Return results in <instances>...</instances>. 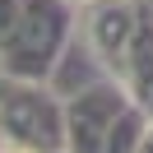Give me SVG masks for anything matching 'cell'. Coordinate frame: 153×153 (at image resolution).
<instances>
[{
    "label": "cell",
    "mask_w": 153,
    "mask_h": 153,
    "mask_svg": "<svg viewBox=\"0 0 153 153\" xmlns=\"http://www.w3.org/2000/svg\"><path fill=\"white\" fill-rule=\"evenodd\" d=\"M0 153H42V149H28V144H10V149H0Z\"/></svg>",
    "instance_id": "6da1fadb"
}]
</instances>
